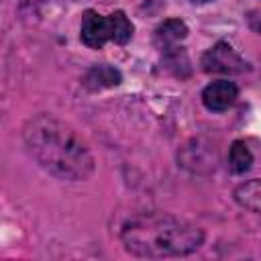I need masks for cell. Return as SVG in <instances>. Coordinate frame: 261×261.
Masks as SVG:
<instances>
[{
    "label": "cell",
    "instance_id": "obj_5",
    "mask_svg": "<svg viewBox=\"0 0 261 261\" xmlns=\"http://www.w3.org/2000/svg\"><path fill=\"white\" fill-rule=\"evenodd\" d=\"M239 98V88L234 82L216 80L202 90V104L210 112H224L228 110Z\"/></svg>",
    "mask_w": 261,
    "mask_h": 261
},
{
    "label": "cell",
    "instance_id": "obj_9",
    "mask_svg": "<svg viewBox=\"0 0 261 261\" xmlns=\"http://www.w3.org/2000/svg\"><path fill=\"white\" fill-rule=\"evenodd\" d=\"M234 200L251 210V212H259V202H261V186H259V179H249L245 184H241L237 190H234Z\"/></svg>",
    "mask_w": 261,
    "mask_h": 261
},
{
    "label": "cell",
    "instance_id": "obj_7",
    "mask_svg": "<svg viewBox=\"0 0 261 261\" xmlns=\"http://www.w3.org/2000/svg\"><path fill=\"white\" fill-rule=\"evenodd\" d=\"M116 84H120V73L106 63L94 65L84 77V86L88 90H102V88H110Z\"/></svg>",
    "mask_w": 261,
    "mask_h": 261
},
{
    "label": "cell",
    "instance_id": "obj_2",
    "mask_svg": "<svg viewBox=\"0 0 261 261\" xmlns=\"http://www.w3.org/2000/svg\"><path fill=\"white\" fill-rule=\"evenodd\" d=\"M120 241L135 257H184L202 247L204 230L173 214L145 212L130 216L122 224Z\"/></svg>",
    "mask_w": 261,
    "mask_h": 261
},
{
    "label": "cell",
    "instance_id": "obj_10",
    "mask_svg": "<svg viewBox=\"0 0 261 261\" xmlns=\"http://www.w3.org/2000/svg\"><path fill=\"white\" fill-rule=\"evenodd\" d=\"M192 2H196V4H206V2H210V0H192Z\"/></svg>",
    "mask_w": 261,
    "mask_h": 261
},
{
    "label": "cell",
    "instance_id": "obj_4",
    "mask_svg": "<svg viewBox=\"0 0 261 261\" xmlns=\"http://www.w3.org/2000/svg\"><path fill=\"white\" fill-rule=\"evenodd\" d=\"M202 69L206 73H243L249 63L226 41H218L202 55Z\"/></svg>",
    "mask_w": 261,
    "mask_h": 261
},
{
    "label": "cell",
    "instance_id": "obj_8",
    "mask_svg": "<svg viewBox=\"0 0 261 261\" xmlns=\"http://www.w3.org/2000/svg\"><path fill=\"white\" fill-rule=\"evenodd\" d=\"M251 163H253V153L247 147V143L245 141H234L230 145V151H228V167H230V171L241 175V173L251 169Z\"/></svg>",
    "mask_w": 261,
    "mask_h": 261
},
{
    "label": "cell",
    "instance_id": "obj_6",
    "mask_svg": "<svg viewBox=\"0 0 261 261\" xmlns=\"http://www.w3.org/2000/svg\"><path fill=\"white\" fill-rule=\"evenodd\" d=\"M186 37H188V27H186V22L179 20V18H167V20H163V22L155 29L153 41H155V45H157L161 51H167V49H171V47H177Z\"/></svg>",
    "mask_w": 261,
    "mask_h": 261
},
{
    "label": "cell",
    "instance_id": "obj_3",
    "mask_svg": "<svg viewBox=\"0 0 261 261\" xmlns=\"http://www.w3.org/2000/svg\"><path fill=\"white\" fill-rule=\"evenodd\" d=\"M130 37H133V22L122 10H116L106 16L94 10H88L82 16L80 39L90 49H102L104 43L108 41L116 45H124L130 41Z\"/></svg>",
    "mask_w": 261,
    "mask_h": 261
},
{
    "label": "cell",
    "instance_id": "obj_1",
    "mask_svg": "<svg viewBox=\"0 0 261 261\" xmlns=\"http://www.w3.org/2000/svg\"><path fill=\"white\" fill-rule=\"evenodd\" d=\"M22 143L31 159L57 179L80 181L94 171L88 143L53 114L41 112L29 118L22 126Z\"/></svg>",
    "mask_w": 261,
    "mask_h": 261
}]
</instances>
